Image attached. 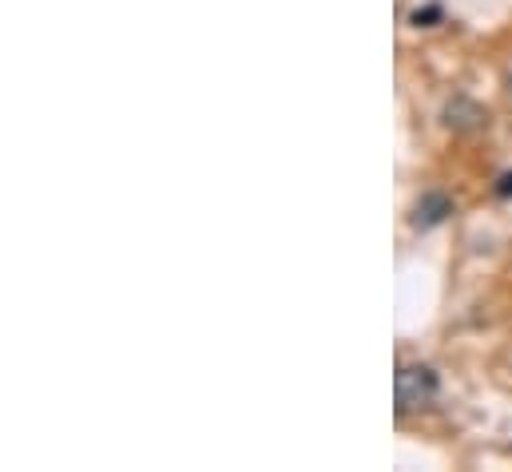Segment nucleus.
<instances>
[{"label": "nucleus", "instance_id": "3", "mask_svg": "<svg viewBox=\"0 0 512 472\" xmlns=\"http://www.w3.org/2000/svg\"><path fill=\"white\" fill-rule=\"evenodd\" d=\"M445 123H449L453 131H481V127L489 123V112L461 96V100H453V104L445 108Z\"/></svg>", "mask_w": 512, "mask_h": 472}, {"label": "nucleus", "instance_id": "5", "mask_svg": "<svg viewBox=\"0 0 512 472\" xmlns=\"http://www.w3.org/2000/svg\"><path fill=\"white\" fill-rule=\"evenodd\" d=\"M497 195H501V199H512V171H505V175L497 179Z\"/></svg>", "mask_w": 512, "mask_h": 472}, {"label": "nucleus", "instance_id": "2", "mask_svg": "<svg viewBox=\"0 0 512 472\" xmlns=\"http://www.w3.org/2000/svg\"><path fill=\"white\" fill-rule=\"evenodd\" d=\"M449 215H453V199H449L445 191H425V195L417 199L409 223H413V231H433V227H441Z\"/></svg>", "mask_w": 512, "mask_h": 472}, {"label": "nucleus", "instance_id": "1", "mask_svg": "<svg viewBox=\"0 0 512 472\" xmlns=\"http://www.w3.org/2000/svg\"><path fill=\"white\" fill-rule=\"evenodd\" d=\"M441 393V373L425 361H413V365H401L397 377H393V401H397V417L413 413V409H425L433 405Z\"/></svg>", "mask_w": 512, "mask_h": 472}, {"label": "nucleus", "instance_id": "4", "mask_svg": "<svg viewBox=\"0 0 512 472\" xmlns=\"http://www.w3.org/2000/svg\"><path fill=\"white\" fill-rule=\"evenodd\" d=\"M441 20H445V8L433 4V0H429V4H417V8L409 12V24H413V28H437Z\"/></svg>", "mask_w": 512, "mask_h": 472}]
</instances>
